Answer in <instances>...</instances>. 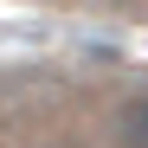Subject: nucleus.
<instances>
[{"label":"nucleus","mask_w":148,"mask_h":148,"mask_svg":"<svg viewBox=\"0 0 148 148\" xmlns=\"http://www.w3.org/2000/svg\"><path fill=\"white\" fill-rule=\"evenodd\" d=\"M110 135H116V148H148V97H129V103L116 110Z\"/></svg>","instance_id":"f257e3e1"}]
</instances>
